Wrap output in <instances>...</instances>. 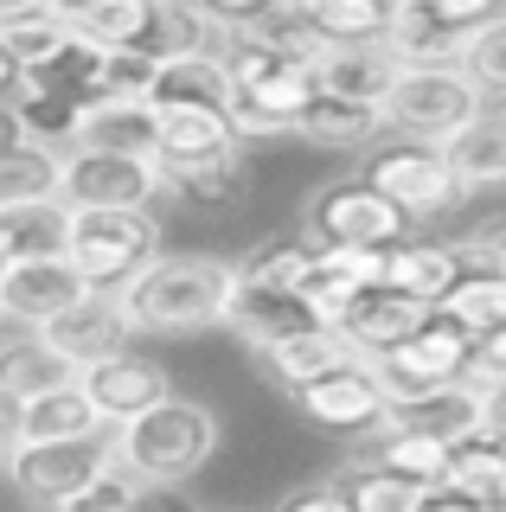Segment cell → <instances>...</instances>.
Listing matches in <instances>:
<instances>
[{"label":"cell","instance_id":"6da1fadb","mask_svg":"<svg viewBox=\"0 0 506 512\" xmlns=\"http://www.w3.org/2000/svg\"><path fill=\"white\" fill-rule=\"evenodd\" d=\"M237 295V263L212 250L186 256H154L148 269H135L116 288V308L129 320V333H205L225 327Z\"/></svg>","mask_w":506,"mask_h":512},{"label":"cell","instance_id":"7a4b0ae2","mask_svg":"<svg viewBox=\"0 0 506 512\" xmlns=\"http://www.w3.org/2000/svg\"><path fill=\"white\" fill-rule=\"evenodd\" d=\"M218 410L199 404V397H180L173 391L167 404H154L148 416H135V423L116 429V442H109V468L129 474L135 487L161 493V487H180V480H193L205 461L218 455Z\"/></svg>","mask_w":506,"mask_h":512},{"label":"cell","instance_id":"3957f363","mask_svg":"<svg viewBox=\"0 0 506 512\" xmlns=\"http://www.w3.org/2000/svg\"><path fill=\"white\" fill-rule=\"evenodd\" d=\"M225 71H231V135L237 141H263V135H295L302 109L314 103V77L308 58H282L263 45L231 39L225 45Z\"/></svg>","mask_w":506,"mask_h":512},{"label":"cell","instance_id":"277c9868","mask_svg":"<svg viewBox=\"0 0 506 512\" xmlns=\"http://www.w3.org/2000/svg\"><path fill=\"white\" fill-rule=\"evenodd\" d=\"M161 250V218L154 212H65V263L90 295H116L135 269Z\"/></svg>","mask_w":506,"mask_h":512},{"label":"cell","instance_id":"5b68a950","mask_svg":"<svg viewBox=\"0 0 506 512\" xmlns=\"http://www.w3.org/2000/svg\"><path fill=\"white\" fill-rule=\"evenodd\" d=\"M378 116L385 128H398L410 135L417 148H442V141H455L468 122L487 116V96L468 84L462 71H404L391 96L378 103Z\"/></svg>","mask_w":506,"mask_h":512},{"label":"cell","instance_id":"8992f818","mask_svg":"<svg viewBox=\"0 0 506 512\" xmlns=\"http://www.w3.org/2000/svg\"><path fill=\"white\" fill-rule=\"evenodd\" d=\"M404 231H410V218L398 212V205H385L378 192L359 180H334V186H321L308 199V212H302V237L308 244H321V250H398L404 244Z\"/></svg>","mask_w":506,"mask_h":512},{"label":"cell","instance_id":"52a82bcc","mask_svg":"<svg viewBox=\"0 0 506 512\" xmlns=\"http://www.w3.org/2000/svg\"><path fill=\"white\" fill-rule=\"evenodd\" d=\"M366 365H372L378 391H385V404H410V397H430V391H449V384H462L468 365H474V340L455 327V320L430 314L398 352H385V359H366Z\"/></svg>","mask_w":506,"mask_h":512},{"label":"cell","instance_id":"ba28073f","mask_svg":"<svg viewBox=\"0 0 506 512\" xmlns=\"http://www.w3.org/2000/svg\"><path fill=\"white\" fill-rule=\"evenodd\" d=\"M359 180H366L385 205H398L404 218H442V212H455V205L468 199V192L455 186L442 148H417V141H398V148L372 154L366 167H359Z\"/></svg>","mask_w":506,"mask_h":512},{"label":"cell","instance_id":"9c48e42d","mask_svg":"<svg viewBox=\"0 0 506 512\" xmlns=\"http://www.w3.org/2000/svg\"><path fill=\"white\" fill-rule=\"evenodd\" d=\"M161 199L154 160L122 154H65L58 160V205L65 212H148Z\"/></svg>","mask_w":506,"mask_h":512},{"label":"cell","instance_id":"30bf717a","mask_svg":"<svg viewBox=\"0 0 506 512\" xmlns=\"http://www.w3.org/2000/svg\"><path fill=\"white\" fill-rule=\"evenodd\" d=\"M0 468H7V480L33 506L58 512L71 493H84L90 480L109 468V442L103 436H90V442H13L7 455H0Z\"/></svg>","mask_w":506,"mask_h":512},{"label":"cell","instance_id":"8fae6325","mask_svg":"<svg viewBox=\"0 0 506 512\" xmlns=\"http://www.w3.org/2000/svg\"><path fill=\"white\" fill-rule=\"evenodd\" d=\"M289 404L302 410V423L340 429V436H372V429L385 423V410H391L366 359H353V365H340V372H327V378L302 384V391H289Z\"/></svg>","mask_w":506,"mask_h":512},{"label":"cell","instance_id":"7c38bea8","mask_svg":"<svg viewBox=\"0 0 506 512\" xmlns=\"http://www.w3.org/2000/svg\"><path fill=\"white\" fill-rule=\"evenodd\" d=\"M90 288L77 282V269L65 256H26V263L0 269V320H13L20 333H39L45 320H58L65 308H77Z\"/></svg>","mask_w":506,"mask_h":512},{"label":"cell","instance_id":"4fadbf2b","mask_svg":"<svg viewBox=\"0 0 506 512\" xmlns=\"http://www.w3.org/2000/svg\"><path fill=\"white\" fill-rule=\"evenodd\" d=\"M77 391L90 397V410L103 416V429H122L135 423V416H148L154 404H167L173 384L154 359H135V352H116V359L90 365V372H77Z\"/></svg>","mask_w":506,"mask_h":512},{"label":"cell","instance_id":"5bb4252c","mask_svg":"<svg viewBox=\"0 0 506 512\" xmlns=\"http://www.w3.org/2000/svg\"><path fill=\"white\" fill-rule=\"evenodd\" d=\"M308 77H314V90H321V96L378 109L404 71H398V58H391V45L378 39V45H314Z\"/></svg>","mask_w":506,"mask_h":512},{"label":"cell","instance_id":"9a60e30c","mask_svg":"<svg viewBox=\"0 0 506 512\" xmlns=\"http://www.w3.org/2000/svg\"><path fill=\"white\" fill-rule=\"evenodd\" d=\"M39 340L58 352V359L71 365V372H90V365L116 359L122 346H129V320H122L116 295H84L77 308H65L58 320H45Z\"/></svg>","mask_w":506,"mask_h":512},{"label":"cell","instance_id":"2e32d148","mask_svg":"<svg viewBox=\"0 0 506 512\" xmlns=\"http://www.w3.org/2000/svg\"><path fill=\"white\" fill-rule=\"evenodd\" d=\"M244 141L212 109H154V173H193L212 160H231Z\"/></svg>","mask_w":506,"mask_h":512},{"label":"cell","instance_id":"e0dca14e","mask_svg":"<svg viewBox=\"0 0 506 512\" xmlns=\"http://www.w3.org/2000/svg\"><path fill=\"white\" fill-rule=\"evenodd\" d=\"M430 314H436V308H423V301H404L398 288L378 282V288H366V295H359L353 308L340 314V327H334V333L359 352V359H385V352H398Z\"/></svg>","mask_w":506,"mask_h":512},{"label":"cell","instance_id":"ac0fdd59","mask_svg":"<svg viewBox=\"0 0 506 512\" xmlns=\"http://www.w3.org/2000/svg\"><path fill=\"white\" fill-rule=\"evenodd\" d=\"M148 109H231V71L225 52H199V58H161L148 84Z\"/></svg>","mask_w":506,"mask_h":512},{"label":"cell","instance_id":"d6986e66","mask_svg":"<svg viewBox=\"0 0 506 512\" xmlns=\"http://www.w3.org/2000/svg\"><path fill=\"white\" fill-rule=\"evenodd\" d=\"M442 493L468 500L474 512H506V436L494 429H474L449 448V474H442Z\"/></svg>","mask_w":506,"mask_h":512},{"label":"cell","instance_id":"ffe728a7","mask_svg":"<svg viewBox=\"0 0 506 512\" xmlns=\"http://www.w3.org/2000/svg\"><path fill=\"white\" fill-rule=\"evenodd\" d=\"M378 429H404V436H436V442H462L481 429V397L474 384H449V391H430V397H410V404H391Z\"/></svg>","mask_w":506,"mask_h":512},{"label":"cell","instance_id":"44dd1931","mask_svg":"<svg viewBox=\"0 0 506 512\" xmlns=\"http://www.w3.org/2000/svg\"><path fill=\"white\" fill-rule=\"evenodd\" d=\"M353 359H359V352L346 346L334 327H308V333H295V340H282V346H270V352H257L263 378H270L282 397L302 391V384H314V378H327V372H340V365H353Z\"/></svg>","mask_w":506,"mask_h":512},{"label":"cell","instance_id":"7402d4cb","mask_svg":"<svg viewBox=\"0 0 506 512\" xmlns=\"http://www.w3.org/2000/svg\"><path fill=\"white\" fill-rule=\"evenodd\" d=\"M65 384H77V372L39 340V333H7V340H0V397H7L13 410L45 397V391H65Z\"/></svg>","mask_w":506,"mask_h":512},{"label":"cell","instance_id":"603a6c76","mask_svg":"<svg viewBox=\"0 0 506 512\" xmlns=\"http://www.w3.org/2000/svg\"><path fill=\"white\" fill-rule=\"evenodd\" d=\"M225 327H231L250 352H270V346H282V340H295V333H308L314 320H308V308H302L295 295H270V288H244V282H237Z\"/></svg>","mask_w":506,"mask_h":512},{"label":"cell","instance_id":"cb8c5ba5","mask_svg":"<svg viewBox=\"0 0 506 512\" xmlns=\"http://www.w3.org/2000/svg\"><path fill=\"white\" fill-rule=\"evenodd\" d=\"M462 263H455V244H430V237H404L398 250H385V288H398L404 301H423L436 308L455 288Z\"/></svg>","mask_w":506,"mask_h":512},{"label":"cell","instance_id":"d4e9b609","mask_svg":"<svg viewBox=\"0 0 506 512\" xmlns=\"http://www.w3.org/2000/svg\"><path fill=\"white\" fill-rule=\"evenodd\" d=\"M154 20V0H77L65 7V32L97 52H141Z\"/></svg>","mask_w":506,"mask_h":512},{"label":"cell","instance_id":"484cf974","mask_svg":"<svg viewBox=\"0 0 506 512\" xmlns=\"http://www.w3.org/2000/svg\"><path fill=\"white\" fill-rule=\"evenodd\" d=\"M71 154H122V160H154V109L148 103H97L84 109Z\"/></svg>","mask_w":506,"mask_h":512},{"label":"cell","instance_id":"4316f807","mask_svg":"<svg viewBox=\"0 0 506 512\" xmlns=\"http://www.w3.org/2000/svg\"><path fill=\"white\" fill-rule=\"evenodd\" d=\"M103 436V416L90 410V397L65 384V391H45L33 404H20L13 416V442H90Z\"/></svg>","mask_w":506,"mask_h":512},{"label":"cell","instance_id":"83f0119b","mask_svg":"<svg viewBox=\"0 0 506 512\" xmlns=\"http://www.w3.org/2000/svg\"><path fill=\"white\" fill-rule=\"evenodd\" d=\"M327 487L346 500V512H430V487L378 468V461H346Z\"/></svg>","mask_w":506,"mask_h":512},{"label":"cell","instance_id":"f1b7e54d","mask_svg":"<svg viewBox=\"0 0 506 512\" xmlns=\"http://www.w3.org/2000/svg\"><path fill=\"white\" fill-rule=\"evenodd\" d=\"M442 160H449V173H455V186H462V192L506 186V116L468 122L455 141H442Z\"/></svg>","mask_w":506,"mask_h":512},{"label":"cell","instance_id":"f546056e","mask_svg":"<svg viewBox=\"0 0 506 512\" xmlns=\"http://www.w3.org/2000/svg\"><path fill=\"white\" fill-rule=\"evenodd\" d=\"M141 52L154 64L161 58H199V52H225V32L205 20V7L193 0H154V20H148V39Z\"/></svg>","mask_w":506,"mask_h":512},{"label":"cell","instance_id":"4dcf8cb0","mask_svg":"<svg viewBox=\"0 0 506 512\" xmlns=\"http://www.w3.org/2000/svg\"><path fill=\"white\" fill-rule=\"evenodd\" d=\"M442 320H455V327L468 333L474 346L487 340V333L506 327V276H494V269H462L455 276V288L436 301Z\"/></svg>","mask_w":506,"mask_h":512},{"label":"cell","instance_id":"1f68e13d","mask_svg":"<svg viewBox=\"0 0 506 512\" xmlns=\"http://www.w3.org/2000/svg\"><path fill=\"white\" fill-rule=\"evenodd\" d=\"M295 135L314 141V148H366V141L385 135V116L366 109V103H340V96H321V90H314V103L302 109Z\"/></svg>","mask_w":506,"mask_h":512},{"label":"cell","instance_id":"d6a6232c","mask_svg":"<svg viewBox=\"0 0 506 512\" xmlns=\"http://www.w3.org/2000/svg\"><path fill=\"white\" fill-rule=\"evenodd\" d=\"M65 7H52V0H7L0 7V52L13 58V71L20 64L45 58L52 45H65Z\"/></svg>","mask_w":506,"mask_h":512},{"label":"cell","instance_id":"836d02e7","mask_svg":"<svg viewBox=\"0 0 506 512\" xmlns=\"http://www.w3.org/2000/svg\"><path fill=\"white\" fill-rule=\"evenodd\" d=\"M314 250H321V244H308V237L295 231V237H263L250 256H231V263H237V282H244V288L295 295L302 276H308V263H314Z\"/></svg>","mask_w":506,"mask_h":512},{"label":"cell","instance_id":"e575fe53","mask_svg":"<svg viewBox=\"0 0 506 512\" xmlns=\"http://www.w3.org/2000/svg\"><path fill=\"white\" fill-rule=\"evenodd\" d=\"M314 45H378L391 32L385 0H308Z\"/></svg>","mask_w":506,"mask_h":512},{"label":"cell","instance_id":"d590c367","mask_svg":"<svg viewBox=\"0 0 506 512\" xmlns=\"http://www.w3.org/2000/svg\"><path fill=\"white\" fill-rule=\"evenodd\" d=\"M250 192V160L237 148L231 160H212V167H193V173H161V199H180V205H237Z\"/></svg>","mask_w":506,"mask_h":512},{"label":"cell","instance_id":"8d00e7d4","mask_svg":"<svg viewBox=\"0 0 506 512\" xmlns=\"http://www.w3.org/2000/svg\"><path fill=\"white\" fill-rule=\"evenodd\" d=\"M244 45H263V52L282 58H314V26H308V0H257V13L237 32Z\"/></svg>","mask_w":506,"mask_h":512},{"label":"cell","instance_id":"74e56055","mask_svg":"<svg viewBox=\"0 0 506 512\" xmlns=\"http://www.w3.org/2000/svg\"><path fill=\"white\" fill-rule=\"evenodd\" d=\"M366 461H378V468H391V474L417 480V487L442 493V474H449V442H436V436H404V429H378V442H372Z\"/></svg>","mask_w":506,"mask_h":512},{"label":"cell","instance_id":"f35d334b","mask_svg":"<svg viewBox=\"0 0 506 512\" xmlns=\"http://www.w3.org/2000/svg\"><path fill=\"white\" fill-rule=\"evenodd\" d=\"M33 205H58V154H0V212H33Z\"/></svg>","mask_w":506,"mask_h":512},{"label":"cell","instance_id":"ab89813d","mask_svg":"<svg viewBox=\"0 0 506 512\" xmlns=\"http://www.w3.org/2000/svg\"><path fill=\"white\" fill-rule=\"evenodd\" d=\"M26 256H65V205H33V212H0V269Z\"/></svg>","mask_w":506,"mask_h":512},{"label":"cell","instance_id":"60d3db41","mask_svg":"<svg viewBox=\"0 0 506 512\" xmlns=\"http://www.w3.org/2000/svg\"><path fill=\"white\" fill-rule=\"evenodd\" d=\"M462 77L481 96H506V13L462 45Z\"/></svg>","mask_w":506,"mask_h":512},{"label":"cell","instance_id":"b9f144b4","mask_svg":"<svg viewBox=\"0 0 506 512\" xmlns=\"http://www.w3.org/2000/svg\"><path fill=\"white\" fill-rule=\"evenodd\" d=\"M58 512H148V487H135L129 474L103 468L84 493H71V500L58 506Z\"/></svg>","mask_w":506,"mask_h":512},{"label":"cell","instance_id":"7bdbcfd3","mask_svg":"<svg viewBox=\"0 0 506 512\" xmlns=\"http://www.w3.org/2000/svg\"><path fill=\"white\" fill-rule=\"evenodd\" d=\"M455 263H462V269H494V276H506V218H494V224H481L474 237H462V244H455Z\"/></svg>","mask_w":506,"mask_h":512},{"label":"cell","instance_id":"ee69618b","mask_svg":"<svg viewBox=\"0 0 506 512\" xmlns=\"http://www.w3.org/2000/svg\"><path fill=\"white\" fill-rule=\"evenodd\" d=\"M468 384H474V397H481V429L506 436V372H474L468 365Z\"/></svg>","mask_w":506,"mask_h":512},{"label":"cell","instance_id":"f6af8a7d","mask_svg":"<svg viewBox=\"0 0 506 512\" xmlns=\"http://www.w3.org/2000/svg\"><path fill=\"white\" fill-rule=\"evenodd\" d=\"M276 512H346V500L321 480V487H295V493H282Z\"/></svg>","mask_w":506,"mask_h":512},{"label":"cell","instance_id":"bcb514c9","mask_svg":"<svg viewBox=\"0 0 506 512\" xmlns=\"http://www.w3.org/2000/svg\"><path fill=\"white\" fill-rule=\"evenodd\" d=\"M474 372H506V327L474 346Z\"/></svg>","mask_w":506,"mask_h":512},{"label":"cell","instance_id":"7dc6e473","mask_svg":"<svg viewBox=\"0 0 506 512\" xmlns=\"http://www.w3.org/2000/svg\"><path fill=\"white\" fill-rule=\"evenodd\" d=\"M13 416H20V410H13L7 397H0V455H7V448H13Z\"/></svg>","mask_w":506,"mask_h":512},{"label":"cell","instance_id":"c3c4849f","mask_svg":"<svg viewBox=\"0 0 506 512\" xmlns=\"http://www.w3.org/2000/svg\"><path fill=\"white\" fill-rule=\"evenodd\" d=\"M430 512H474V506L455 500V493H430Z\"/></svg>","mask_w":506,"mask_h":512},{"label":"cell","instance_id":"681fc988","mask_svg":"<svg viewBox=\"0 0 506 512\" xmlns=\"http://www.w3.org/2000/svg\"><path fill=\"white\" fill-rule=\"evenodd\" d=\"M13 77H20V71H13V58H7V52H0V96H7V90H13Z\"/></svg>","mask_w":506,"mask_h":512}]
</instances>
